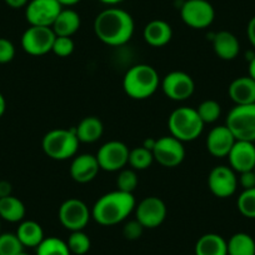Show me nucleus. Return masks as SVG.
<instances>
[{
    "instance_id": "obj_39",
    "label": "nucleus",
    "mask_w": 255,
    "mask_h": 255,
    "mask_svg": "<svg viewBox=\"0 0 255 255\" xmlns=\"http://www.w3.org/2000/svg\"><path fill=\"white\" fill-rule=\"evenodd\" d=\"M247 35L248 39H249L250 44L255 48V16H253L249 20L247 26Z\"/></svg>"
},
{
    "instance_id": "obj_20",
    "label": "nucleus",
    "mask_w": 255,
    "mask_h": 255,
    "mask_svg": "<svg viewBox=\"0 0 255 255\" xmlns=\"http://www.w3.org/2000/svg\"><path fill=\"white\" fill-rule=\"evenodd\" d=\"M143 38L146 44L154 48L166 45L173 38V29L170 24L161 19L149 21L143 30Z\"/></svg>"
},
{
    "instance_id": "obj_26",
    "label": "nucleus",
    "mask_w": 255,
    "mask_h": 255,
    "mask_svg": "<svg viewBox=\"0 0 255 255\" xmlns=\"http://www.w3.org/2000/svg\"><path fill=\"white\" fill-rule=\"evenodd\" d=\"M25 205L19 198L9 195L0 198V219L9 223H20L25 218Z\"/></svg>"
},
{
    "instance_id": "obj_8",
    "label": "nucleus",
    "mask_w": 255,
    "mask_h": 255,
    "mask_svg": "<svg viewBox=\"0 0 255 255\" xmlns=\"http://www.w3.org/2000/svg\"><path fill=\"white\" fill-rule=\"evenodd\" d=\"M59 220L65 229L70 232L84 230L92 219V210L83 200L72 198L68 199L59 208Z\"/></svg>"
},
{
    "instance_id": "obj_1",
    "label": "nucleus",
    "mask_w": 255,
    "mask_h": 255,
    "mask_svg": "<svg viewBox=\"0 0 255 255\" xmlns=\"http://www.w3.org/2000/svg\"><path fill=\"white\" fill-rule=\"evenodd\" d=\"M94 33L102 43L120 46L133 38L134 19L120 8H108L100 11L94 20Z\"/></svg>"
},
{
    "instance_id": "obj_15",
    "label": "nucleus",
    "mask_w": 255,
    "mask_h": 255,
    "mask_svg": "<svg viewBox=\"0 0 255 255\" xmlns=\"http://www.w3.org/2000/svg\"><path fill=\"white\" fill-rule=\"evenodd\" d=\"M166 205L160 198H144L135 207V219L148 229L158 228L164 223L166 218Z\"/></svg>"
},
{
    "instance_id": "obj_28",
    "label": "nucleus",
    "mask_w": 255,
    "mask_h": 255,
    "mask_svg": "<svg viewBox=\"0 0 255 255\" xmlns=\"http://www.w3.org/2000/svg\"><path fill=\"white\" fill-rule=\"evenodd\" d=\"M35 249L36 255H72L67 242L56 237L44 238Z\"/></svg>"
},
{
    "instance_id": "obj_23",
    "label": "nucleus",
    "mask_w": 255,
    "mask_h": 255,
    "mask_svg": "<svg viewBox=\"0 0 255 255\" xmlns=\"http://www.w3.org/2000/svg\"><path fill=\"white\" fill-rule=\"evenodd\" d=\"M195 255H228V242L222 235L208 233L198 239Z\"/></svg>"
},
{
    "instance_id": "obj_6",
    "label": "nucleus",
    "mask_w": 255,
    "mask_h": 255,
    "mask_svg": "<svg viewBox=\"0 0 255 255\" xmlns=\"http://www.w3.org/2000/svg\"><path fill=\"white\" fill-rule=\"evenodd\" d=\"M225 125L237 140L255 143V104L235 105L228 114Z\"/></svg>"
},
{
    "instance_id": "obj_31",
    "label": "nucleus",
    "mask_w": 255,
    "mask_h": 255,
    "mask_svg": "<svg viewBox=\"0 0 255 255\" xmlns=\"http://www.w3.org/2000/svg\"><path fill=\"white\" fill-rule=\"evenodd\" d=\"M197 112L204 124H212V123H215L220 118L222 107H220L217 100L207 99L200 103L199 107L197 108Z\"/></svg>"
},
{
    "instance_id": "obj_49",
    "label": "nucleus",
    "mask_w": 255,
    "mask_h": 255,
    "mask_svg": "<svg viewBox=\"0 0 255 255\" xmlns=\"http://www.w3.org/2000/svg\"><path fill=\"white\" fill-rule=\"evenodd\" d=\"M254 171H255V169H254Z\"/></svg>"
},
{
    "instance_id": "obj_22",
    "label": "nucleus",
    "mask_w": 255,
    "mask_h": 255,
    "mask_svg": "<svg viewBox=\"0 0 255 255\" xmlns=\"http://www.w3.org/2000/svg\"><path fill=\"white\" fill-rule=\"evenodd\" d=\"M80 15L73 9H61L58 18L51 25V29L56 36H70L74 35L80 28Z\"/></svg>"
},
{
    "instance_id": "obj_30",
    "label": "nucleus",
    "mask_w": 255,
    "mask_h": 255,
    "mask_svg": "<svg viewBox=\"0 0 255 255\" xmlns=\"http://www.w3.org/2000/svg\"><path fill=\"white\" fill-rule=\"evenodd\" d=\"M68 248L70 253L75 255H84L87 254L92 247L89 235L85 234L84 230H77V232L70 233L69 238L67 240Z\"/></svg>"
},
{
    "instance_id": "obj_24",
    "label": "nucleus",
    "mask_w": 255,
    "mask_h": 255,
    "mask_svg": "<svg viewBox=\"0 0 255 255\" xmlns=\"http://www.w3.org/2000/svg\"><path fill=\"white\" fill-rule=\"evenodd\" d=\"M74 129L80 143H95L104 133L102 120L97 117L84 118Z\"/></svg>"
},
{
    "instance_id": "obj_32",
    "label": "nucleus",
    "mask_w": 255,
    "mask_h": 255,
    "mask_svg": "<svg viewBox=\"0 0 255 255\" xmlns=\"http://www.w3.org/2000/svg\"><path fill=\"white\" fill-rule=\"evenodd\" d=\"M240 214L249 219H255V188L243 190L237 200Z\"/></svg>"
},
{
    "instance_id": "obj_41",
    "label": "nucleus",
    "mask_w": 255,
    "mask_h": 255,
    "mask_svg": "<svg viewBox=\"0 0 255 255\" xmlns=\"http://www.w3.org/2000/svg\"><path fill=\"white\" fill-rule=\"evenodd\" d=\"M4 1H5L6 5L13 9H20L28 5L29 3V0H4Z\"/></svg>"
},
{
    "instance_id": "obj_29",
    "label": "nucleus",
    "mask_w": 255,
    "mask_h": 255,
    "mask_svg": "<svg viewBox=\"0 0 255 255\" xmlns=\"http://www.w3.org/2000/svg\"><path fill=\"white\" fill-rule=\"evenodd\" d=\"M153 151L144 148L143 145L131 149L129 151V160H128V164L135 171L145 170V169H148L153 164Z\"/></svg>"
},
{
    "instance_id": "obj_4",
    "label": "nucleus",
    "mask_w": 255,
    "mask_h": 255,
    "mask_svg": "<svg viewBox=\"0 0 255 255\" xmlns=\"http://www.w3.org/2000/svg\"><path fill=\"white\" fill-rule=\"evenodd\" d=\"M204 125L197 109L191 107L176 108L168 118L170 135L183 143L199 138L204 130Z\"/></svg>"
},
{
    "instance_id": "obj_46",
    "label": "nucleus",
    "mask_w": 255,
    "mask_h": 255,
    "mask_svg": "<svg viewBox=\"0 0 255 255\" xmlns=\"http://www.w3.org/2000/svg\"><path fill=\"white\" fill-rule=\"evenodd\" d=\"M99 1H102L103 4H107V5L114 6V5H117V4L122 3L123 0H99Z\"/></svg>"
},
{
    "instance_id": "obj_16",
    "label": "nucleus",
    "mask_w": 255,
    "mask_h": 255,
    "mask_svg": "<svg viewBox=\"0 0 255 255\" xmlns=\"http://www.w3.org/2000/svg\"><path fill=\"white\" fill-rule=\"evenodd\" d=\"M229 166L235 173L254 170L255 169V143L237 140L228 154Z\"/></svg>"
},
{
    "instance_id": "obj_33",
    "label": "nucleus",
    "mask_w": 255,
    "mask_h": 255,
    "mask_svg": "<svg viewBox=\"0 0 255 255\" xmlns=\"http://www.w3.org/2000/svg\"><path fill=\"white\" fill-rule=\"evenodd\" d=\"M24 252V247L16 234L1 233L0 234V255H18Z\"/></svg>"
},
{
    "instance_id": "obj_45",
    "label": "nucleus",
    "mask_w": 255,
    "mask_h": 255,
    "mask_svg": "<svg viewBox=\"0 0 255 255\" xmlns=\"http://www.w3.org/2000/svg\"><path fill=\"white\" fill-rule=\"evenodd\" d=\"M249 77L255 80V56L249 61Z\"/></svg>"
},
{
    "instance_id": "obj_9",
    "label": "nucleus",
    "mask_w": 255,
    "mask_h": 255,
    "mask_svg": "<svg viewBox=\"0 0 255 255\" xmlns=\"http://www.w3.org/2000/svg\"><path fill=\"white\" fill-rule=\"evenodd\" d=\"M56 35L50 26L30 25L21 36V48L33 56H41L50 53Z\"/></svg>"
},
{
    "instance_id": "obj_47",
    "label": "nucleus",
    "mask_w": 255,
    "mask_h": 255,
    "mask_svg": "<svg viewBox=\"0 0 255 255\" xmlns=\"http://www.w3.org/2000/svg\"><path fill=\"white\" fill-rule=\"evenodd\" d=\"M18 255H29V254H28V253H24V252H21L20 254H18Z\"/></svg>"
},
{
    "instance_id": "obj_5",
    "label": "nucleus",
    "mask_w": 255,
    "mask_h": 255,
    "mask_svg": "<svg viewBox=\"0 0 255 255\" xmlns=\"http://www.w3.org/2000/svg\"><path fill=\"white\" fill-rule=\"evenodd\" d=\"M75 129H53L44 135L41 148L53 160H68L74 158L79 149Z\"/></svg>"
},
{
    "instance_id": "obj_12",
    "label": "nucleus",
    "mask_w": 255,
    "mask_h": 255,
    "mask_svg": "<svg viewBox=\"0 0 255 255\" xmlns=\"http://www.w3.org/2000/svg\"><path fill=\"white\" fill-rule=\"evenodd\" d=\"M161 90L166 98L174 102H184L194 94L195 83L193 78L184 72H170L160 82Z\"/></svg>"
},
{
    "instance_id": "obj_35",
    "label": "nucleus",
    "mask_w": 255,
    "mask_h": 255,
    "mask_svg": "<svg viewBox=\"0 0 255 255\" xmlns=\"http://www.w3.org/2000/svg\"><path fill=\"white\" fill-rule=\"evenodd\" d=\"M74 48L75 44L70 36H56L51 51L60 58H67V56L72 55Z\"/></svg>"
},
{
    "instance_id": "obj_27",
    "label": "nucleus",
    "mask_w": 255,
    "mask_h": 255,
    "mask_svg": "<svg viewBox=\"0 0 255 255\" xmlns=\"http://www.w3.org/2000/svg\"><path fill=\"white\" fill-rule=\"evenodd\" d=\"M228 255H255V240L247 233H237L228 240Z\"/></svg>"
},
{
    "instance_id": "obj_48",
    "label": "nucleus",
    "mask_w": 255,
    "mask_h": 255,
    "mask_svg": "<svg viewBox=\"0 0 255 255\" xmlns=\"http://www.w3.org/2000/svg\"><path fill=\"white\" fill-rule=\"evenodd\" d=\"M0 234H1V224H0Z\"/></svg>"
},
{
    "instance_id": "obj_34",
    "label": "nucleus",
    "mask_w": 255,
    "mask_h": 255,
    "mask_svg": "<svg viewBox=\"0 0 255 255\" xmlns=\"http://www.w3.org/2000/svg\"><path fill=\"white\" fill-rule=\"evenodd\" d=\"M139 184L138 174L134 169H122L118 174L117 178V188L118 190L125 191V193H131L135 190V188Z\"/></svg>"
},
{
    "instance_id": "obj_13",
    "label": "nucleus",
    "mask_w": 255,
    "mask_h": 255,
    "mask_svg": "<svg viewBox=\"0 0 255 255\" xmlns=\"http://www.w3.org/2000/svg\"><path fill=\"white\" fill-rule=\"evenodd\" d=\"M61 9L58 0H30L25 8V18L30 25L51 28Z\"/></svg>"
},
{
    "instance_id": "obj_37",
    "label": "nucleus",
    "mask_w": 255,
    "mask_h": 255,
    "mask_svg": "<svg viewBox=\"0 0 255 255\" xmlns=\"http://www.w3.org/2000/svg\"><path fill=\"white\" fill-rule=\"evenodd\" d=\"M15 56V46L9 39L0 38V64L10 63Z\"/></svg>"
},
{
    "instance_id": "obj_2",
    "label": "nucleus",
    "mask_w": 255,
    "mask_h": 255,
    "mask_svg": "<svg viewBox=\"0 0 255 255\" xmlns=\"http://www.w3.org/2000/svg\"><path fill=\"white\" fill-rule=\"evenodd\" d=\"M136 202L131 193L122 190L109 191L95 202L92 209V218L100 225L113 227L124 222L133 210Z\"/></svg>"
},
{
    "instance_id": "obj_14",
    "label": "nucleus",
    "mask_w": 255,
    "mask_h": 255,
    "mask_svg": "<svg viewBox=\"0 0 255 255\" xmlns=\"http://www.w3.org/2000/svg\"><path fill=\"white\" fill-rule=\"evenodd\" d=\"M238 176L237 173L228 165H218L210 170L208 176V186L212 194L217 198H229L237 191Z\"/></svg>"
},
{
    "instance_id": "obj_18",
    "label": "nucleus",
    "mask_w": 255,
    "mask_h": 255,
    "mask_svg": "<svg viewBox=\"0 0 255 255\" xmlns=\"http://www.w3.org/2000/svg\"><path fill=\"white\" fill-rule=\"evenodd\" d=\"M99 170L100 166L97 156L92 154L75 155L70 164V176L79 184H87L94 180Z\"/></svg>"
},
{
    "instance_id": "obj_3",
    "label": "nucleus",
    "mask_w": 255,
    "mask_h": 255,
    "mask_svg": "<svg viewBox=\"0 0 255 255\" xmlns=\"http://www.w3.org/2000/svg\"><path fill=\"white\" fill-rule=\"evenodd\" d=\"M160 85L158 72L148 64H136L128 70L123 79V89L134 100H145L154 95Z\"/></svg>"
},
{
    "instance_id": "obj_7",
    "label": "nucleus",
    "mask_w": 255,
    "mask_h": 255,
    "mask_svg": "<svg viewBox=\"0 0 255 255\" xmlns=\"http://www.w3.org/2000/svg\"><path fill=\"white\" fill-rule=\"evenodd\" d=\"M181 20L191 29H205L212 25L215 10L208 0H185L180 8Z\"/></svg>"
},
{
    "instance_id": "obj_42",
    "label": "nucleus",
    "mask_w": 255,
    "mask_h": 255,
    "mask_svg": "<svg viewBox=\"0 0 255 255\" xmlns=\"http://www.w3.org/2000/svg\"><path fill=\"white\" fill-rule=\"evenodd\" d=\"M58 1L61 6H68V8H69V6L77 5V4L80 3L82 0H58Z\"/></svg>"
},
{
    "instance_id": "obj_10",
    "label": "nucleus",
    "mask_w": 255,
    "mask_h": 255,
    "mask_svg": "<svg viewBox=\"0 0 255 255\" xmlns=\"http://www.w3.org/2000/svg\"><path fill=\"white\" fill-rule=\"evenodd\" d=\"M129 151L127 144L119 140H110L103 144L97 153L98 163L100 170L104 171H120L128 165L129 160Z\"/></svg>"
},
{
    "instance_id": "obj_25",
    "label": "nucleus",
    "mask_w": 255,
    "mask_h": 255,
    "mask_svg": "<svg viewBox=\"0 0 255 255\" xmlns=\"http://www.w3.org/2000/svg\"><path fill=\"white\" fill-rule=\"evenodd\" d=\"M15 234L24 248H36L45 238L41 225L34 220L20 222Z\"/></svg>"
},
{
    "instance_id": "obj_19",
    "label": "nucleus",
    "mask_w": 255,
    "mask_h": 255,
    "mask_svg": "<svg viewBox=\"0 0 255 255\" xmlns=\"http://www.w3.org/2000/svg\"><path fill=\"white\" fill-rule=\"evenodd\" d=\"M213 50L222 60H234L240 53V43L237 36L227 30L218 31L212 39Z\"/></svg>"
},
{
    "instance_id": "obj_36",
    "label": "nucleus",
    "mask_w": 255,
    "mask_h": 255,
    "mask_svg": "<svg viewBox=\"0 0 255 255\" xmlns=\"http://www.w3.org/2000/svg\"><path fill=\"white\" fill-rule=\"evenodd\" d=\"M144 229L145 228L136 219L129 220L128 223H125L124 228H123V235L128 240H138L143 235Z\"/></svg>"
},
{
    "instance_id": "obj_21",
    "label": "nucleus",
    "mask_w": 255,
    "mask_h": 255,
    "mask_svg": "<svg viewBox=\"0 0 255 255\" xmlns=\"http://www.w3.org/2000/svg\"><path fill=\"white\" fill-rule=\"evenodd\" d=\"M228 93L235 105L255 104V80L249 75L237 78L230 83Z\"/></svg>"
},
{
    "instance_id": "obj_43",
    "label": "nucleus",
    "mask_w": 255,
    "mask_h": 255,
    "mask_svg": "<svg viewBox=\"0 0 255 255\" xmlns=\"http://www.w3.org/2000/svg\"><path fill=\"white\" fill-rule=\"evenodd\" d=\"M6 110V102H5V98H4V95L0 93V118L3 117L4 113H5Z\"/></svg>"
},
{
    "instance_id": "obj_11",
    "label": "nucleus",
    "mask_w": 255,
    "mask_h": 255,
    "mask_svg": "<svg viewBox=\"0 0 255 255\" xmlns=\"http://www.w3.org/2000/svg\"><path fill=\"white\" fill-rule=\"evenodd\" d=\"M153 156L154 160L164 168H175L185 159V148L183 141L174 136H161L156 139Z\"/></svg>"
},
{
    "instance_id": "obj_40",
    "label": "nucleus",
    "mask_w": 255,
    "mask_h": 255,
    "mask_svg": "<svg viewBox=\"0 0 255 255\" xmlns=\"http://www.w3.org/2000/svg\"><path fill=\"white\" fill-rule=\"evenodd\" d=\"M11 184L6 180H0V198H5L11 195Z\"/></svg>"
},
{
    "instance_id": "obj_38",
    "label": "nucleus",
    "mask_w": 255,
    "mask_h": 255,
    "mask_svg": "<svg viewBox=\"0 0 255 255\" xmlns=\"http://www.w3.org/2000/svg\"><path fill=\"white\" fill-rule=\"evenodd\" d=\"M238 183L242 186L243 190L255 188V171L249 170L244 171V173H240L239 178H238Z\"/></svg>"
},
{
    "instance_id": "obj_44",
    "label": "nucleus",
    "mask_w": 255,
    "mask_h": 255,
    "mask_svg": "<svg viewBox=\"0 0 255 255\" xmlns=\"http://www.w3.org/2000/svg\"><path fill=\"white\" fill-rule=\"evenodd\" d=\"M155 141H156V139L149 138V139H146L145 141H144L143 146H144V148H146V149H149V150H151V151H153V149H154V145H155Z\"/></svg>"
},
{
    "instance_id": "obj_17",
    "label": "nucleus",
    "mask_w": 255,
    "mask_h": 255,
    "mask_svg": "<svg viewBox=\"0 0 255 255\" xmlns=\"http://www.w3.org/2000/svg\"><path fill=\"white\" fill-rule=\"evenodd\" d=\"M237 139L227 125H218L209 131L207 138V149L215 158H225L232 150Z\"/></svg>"
}]
</instances>
